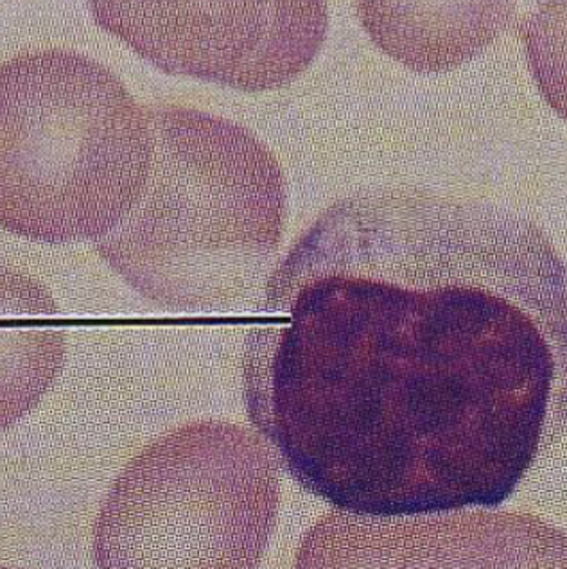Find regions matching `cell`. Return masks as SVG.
Listing matches in <instances>:
<instances>
[{"label":"cell","instance_id":"cell-1","mask_svg":"<svg viewBox=\"0 0 567 569\" xmlns=\"http://www.w3.org/2000/svg\"><path fill=\"white\" fill-rule=\"evenodd\" d=\"M245 399L300 486L365 518L507 500L566 367V268L510 210L330 207L266 286Z\"/></svg>","mask_w":567,"mask_h":569},{"label":"cell","instance_id":"cell-2","mask_svg":"<svg viewBox=\"0 0 567 569\" xmlns=\"http://www.w3.org/2000/svg\"><path fill=\"white\" fill-rule=\"evenodd\" d=\"M145 186L102 259L146 299L216 308L247 293L282 238L288 197L279 160L238 122L178 104L149 107Z\"/></svg>","mask_w":567,"mask_h":569},{"label":"cell","instance_id":"cell-3","mask_svg":"<svg viewBox=\"0 0 567 569\" xmlns=\"http://www.w3.org/2000/svg\"><path fill=\"white\" fill-rule=\"evenodd\" d=\"M153 153L149 108L67 49L0 63V229L40 243L96 241L136 203Z\"/></svg>","mask_w":567,"mask_h":569},{"label":"cell","instance_id":"cell-4","mask_svg":"<svg viewBox=\"0 0 567 569\" xmlns=\"http://www.w3.org/2000/svg\"><path fill=\"white\" fill-rule=\"evenodd\" d=\"M279 478L256 435L172 431L119 475L93 530L99 568H251L273 530Z\"/></svg>","mask_w":567,"mask_h":569},{"label":"cell","instance_id":"cell-5","mask_svg":"<svg viewBox=\"0 0 567 569\" xmlns=\"http://www.w3.org/2000/svg\"><path fill=\"white\" fill-rule=\"evenodd\" d=\"M93 19L151 66L242 92L306 72L329 31L327 0H87Z\"/></svg>","mask_w":567,"mask_h":569},{"label":"cell","instance_id":"cell-6","mask_svg":"<svg viewBox=\"0 0 567 569\" xmlns=\"http://www.w3.org/2000/svg\"><path fill=\"white\" fill-rule=\"evenodd\" d=\"M382 52L415 72H446L475 60L508 28L516 0H356Z\"/></svg>","mask_w":567,"mask_h":569},{"label":"cell","instance_id":"cell-7","mask_svg":"<svg viewBox=\"0 0 567 569\" xmlns=\"http://www.w3.org/2000/svg\"><path fill=\"white\" fill-rule=\"evenodd\" d=\"M66 327L46 286L0 264V433L42 401L66 361Z\"/></svg>","mask_w":567,"mask_h":569}]
</instances>
